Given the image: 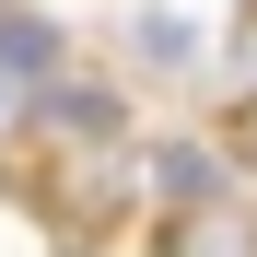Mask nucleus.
<instances>
[{"label":"nucleus","instance_id":"nucleus-8","mask_svg":"<svg viewBox=\"0 0 257 257\" xmlns=\"http://www.w3.org/2000/svg\"><path fill=\"white\" fill-rule=\"evenodd\" d=\"M12 117H24V94H12V82H0V128H12Z\"/></svg>","mask_w":257,"mask_h":257},{"label":"nucleus","instance_id":"nucleus-7","mask_svg":"<svg viewBox=\"0 0 257 257\" xmlns=\"http://www.w3.org/2000/svg\"><path fill=\"white\" fill-rule=\"evenodd\" d=\"M210 141H222V152H234V176L257 187V94H234L222 117H210Z\"/></svg>","mask_w":257,"mask_h":257},{"label":"nucleus","instance_id":"nucleus-2","mask_svg":"<svg viewBox=\"0 0 257 257\" xmlns=\"http://www.w3.org/2000/svg\"><path fill=\"white\" fill-rule=\"evenodd\" d=\"M24 141H47V152H105V141H128V94L105 70H59V82H35L24 94Z\"/></svg>","mask_w":257,"mask_h":257},{"label":"nucleus","instance_id":"nucleus-3","mask_svg":"<svg viewBox=\"0 0 257 257\" xmlns=\"http://www.w3.org/2000/svg\"><path fill=\"white\" fill-rule=\"evenodd\" d=\"M234 152L222 141H187V128H176V141H152V199H164V222H199V210H234Z\"/></svg>","mask_w":257,"mask_h":257},{"label":"nucleus","instance_id":"nucleus-4","mask_svg":"<svg viewBox=\"0 0 257 257\" xmlns=\"http://www.w3.org/2000/svg\"><path fill=\"white\" fill-rule=\"evenodd\" d=\"M59 70H70V24L35 12V0H0V82L35 94V82H59Z\"/></svg>","mask_w":257,"mask_h":257},{"label":"nucleus","instance_id":"nucleus-5","mask_svg":"<svg viewBox=\"0 0 257 257\" xmlns=\"http://www.w3.org/2000/svg\"><path fill=\"white\" fill-rule=\"evenodd\" d=\"M128 59H141V70H164V82H187L210 47H199V24L187 12H164V0H141V12H128Z\"/></svg>","mask_w":257,"mask_h":257},{"label":"nucleus","instance_id":"nucleus-6","mask_svg":"<svg viewBox=\"0 0 257 257\" xmlns=\"http://www.w3.org/2000/svg\"><path fill=\"white\" fill-rule=\"evenodd\" d=\"M152 257H257V210L234 199V210H199V222H164Z\"/></svg>","mask_w":257,"mask_h":257},{"label":"nucleus","instance_id":"nucleus-1","mask_svg":"<svg viewBox=\"0 0 257 257\" xmlns=\"http://www.w3.org/2000/svg\"><path fill=\"white\" fill-rule=\"evenodd\" d=\"M0 187L47 222L59 257H105V245L128 234V210H141V187H152V152H141V141H105V152L12 141V152H0Z\"/></svg>","mask_w":257,"mask_h":257},{"label":"nucleus","instance_id":"nucleus-9","mask_svg":"<svg viewBox=\"0 0 257 257\" xmlns=\"http://www.w3.org/2000/svg\"><path fill=\"white\" fill-rule=\"evenodd\" d=\"M234 12H245V35H257V0H234Z\"/></svg>","mask_w":257,"mask_h":257}]
</instances>
